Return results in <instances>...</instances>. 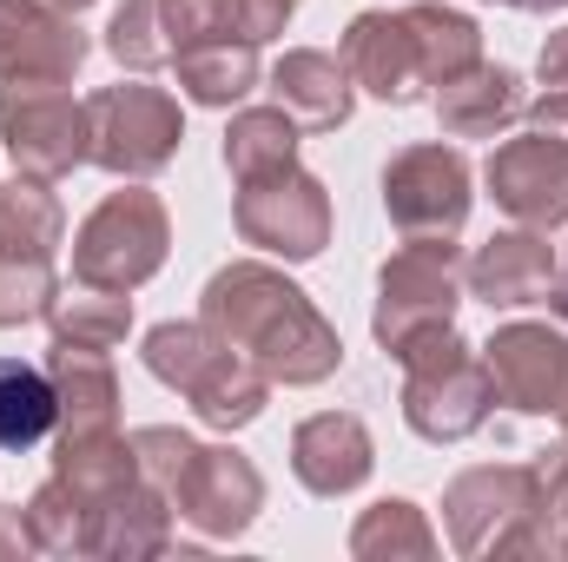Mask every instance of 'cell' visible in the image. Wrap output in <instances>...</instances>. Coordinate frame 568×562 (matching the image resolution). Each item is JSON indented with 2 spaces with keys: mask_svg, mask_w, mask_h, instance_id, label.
Wrapping results in <instances>:
<instances>
[{
  "mask_svg": "<svg viewBox=\"0 0 568 562\" xmlns=\"http://www.w3.org/2000/svg\"><path fill=\"white\" fill-rule=\"evenodd\" d=\"M205 324L232 351L258 358L284 384H311V378H324L337 364L331 324L304 304L297 284H284L265 265H232V272H219L205 284Z\"/></svg>",
  "mask_w": 568,
  "mask_h": 562,
  "instance_id": "1",
  "label": "cell"
},
{
  "mask_svg": "<svg viewBox=\"0 0 568 562\" xmlns=\"http://www.w3.org/2000/svg\"><path fill=\"white\" fill-rule=\"evenodd\" d=\"M344 60L351 73L384 93V100H410L417 87H443L456 73L476 67V27L463 13H443V7H410V13H364L344 40Z\"/></svg>",
  "mask_w": 568,
  "mask_h": 562,
  "instance_id": "2",
  "label": "cell"
},
{
  "mask_svg": "<svg viewBox=\"0 0 568 562\" xmlns=\"http://www.w3.org/2000/svg\"><path fill=\"white\" fill-rule=\"evenodd\" d=\"M145 364L165 384H185L192 404L212 423H245V418H258V404H265V384L245 371V351H232L225 338H205L192 324H159L145 338Z\"/></svg>",
  "mask_w": 568,
  "mask_h": 562,
  "instance_id": "3",
  "label": "cell"
},
{
  "mask_svg": "<svg viewBox=\"0 0 568 562\" xmlns=\"http://www.w3.org/2000/svg\"><path fill=\"white\" fill-rule=\"evenodd\" d=\"M159 259H165V212L152 192H113L80 225V245H73V272L93 291H126L152 279Z\"/></svg>",
  "mask_w": 568,
  "mask_h": 562,
  "instance_id": "4",
  "label": "cell"
},
{
  "mask_svg": "<svg viewBox=\"0 0 568 562\" xmlns=\"http://www.w3.org/2000/svg\"><path fill=\"white\" fill-rule=\"evenodd\" d=\"M456 304V252L443 239H410L404 259L384 265V304H377V338L404 358L436 331H449Z\"/></svg>",
  "mask_w": 568,
  "mask_h": 562,
  "instance_id": "5",
  "label": "cell"
},
{
  "mask_svg": "<svg viewBox=\"0 0 568 562\" xmlns=\"http://www.w3.org/2000/svg\"><path fill=\"white\" fill-rule=\"evenodd\" d=\"M133 450H145L152 470L172 476L179 510H192V516H205V523H219V530H239V523L252 516V503H258V476H252L239 456H225V450H192V443L172 436V430H140Z\"/></svg>",
  "mask_w": 568,
  "mask_h": 562,
  "instance_id": "6",
  "label": "cell"
},
{
  "mask_svg": "<svg viewBox=\"0 0 568 562\" xmlns=\"http://www.w3.org/2000/svg\"><path fill=\"white\" fill-rule=\"evenodd\" d=\"M410 358V423L424 436H463L483 423V404L496 398L489 371L463 358V344L449 331H436L424 344L404 351Z\"/></svg>",
  "mask_w": 568,
  "mask_h": 562,
  "instance_id": "7",
  "label": "cell"
},
{
  "mask_svg": "<svg viewBox=\"0 0 568 562\" xmlns=\"http://www.w3.org/2000/svg\"><path fill=\"white\" fill-rule=\"evenodd\" d=\"M239 232L265 252H284V259H311L331 232V205H324V185L304 179V172H258L245 179L239 192Z\"/></svg>",
  "mask_w": 568,
  "mask_h": 562,
  "instance_id": "8",
  "label": "cell"
},
{
  "mask_svg": "<svg viewBox=\"0 0 568 562\" xmlns=\"http://www.w3.org/2000/svg\"><path fill=\"white\" fill-rule=\"evenodd\" d=\"M87 133H93V159L113 172H152L172 159L179 145V107L159 87H113L87 107Z\"/></svg>",
  "mask_w": 568,
  "mask_h": 562,
  "instance_id": "9",
  "label": "cell"
},
{
  "mask_svg": "<svg viewBox=\"0 0 568 562\" xmlns=\"http://www.w3.org/2000/svg\"><path fill=\"white\" fill-rule=\"evenodd\" d=\"M0 133L13 145V159L40 179L67 172L73 159L93 152V133H87V113L60 93V87H7L0 93Z\"/></svg>",
  "mask_w": 568,
  "mask_h": 562,
  "instance_id": "10",
  "label": "cell"
},
{
  "mask_svg": "<svg viewBox=\"0 0 568 562\" xmlns=\"http://www.w3.org/2000/svg\"><path fill=\"white\" fill-rule=\"evenodd\" d=\"M463 185H469V172H463L456 152L417 145V152H404V159L390 165V179H384L390 219H397L410 239H449V232L463 225V205H469Z\"/></svg>",
  "mask_w": 568,
  "mask_h": 562,
  "instance_id": "11",
  "label": "cell"
},
{
  "mask_svg": "<svg viewBox=\"0 0 568 562\" xmlns=\"http://www.w3.org/2000/svg\"><path fill=\"white\" fill-rule=\"evenodd\" d=\"M80 53V27H67L47 0H0V73L13 87H60Z\"/></svg>",
  "mask_w": 568,
  "mask_h": 562,
  "instance_id": "12",
  "label": "cell"
},
{
  "mask_svg": "<svg viewBox=\"0 0 568 562\" xmlns=\"http://www.w3.org/2000/svg\"><path fill=\"white\" fill-rule=\"evenodd\" d=\"M489 384L523 411H562L568 404V338L542 324H516L489 344Z\"/></svg>",
  "mask_w": 568,
  "mask_h": 562,
  "instance_id": "13",
  "label": "cell"
},
{
  "mask_svg": "<svg viewBox=\"0 0 568 562\" xmlns=\"http://www.w3.org/2000/svg\"><path fill=\"white\" fill-rule=\"evenodd\" d=\"M496 199L523 225H562L568 219V140H516L489 159Z\"/></svg>",
  "mask_w": 568,
  "mask_h": 562,
  "instance_id": "14",
  "label": "cell"
},
{
  "mask_svg": "<svg viewBox=\"0 0 568 562\" xmlns=\"http://www.w3.org/2000/svg\"><path fill=\"white\" fill-rule=\"evenodd\" d=\"M371 470V436L357 418H311L297 430V476L324 496L351 490Z\"/></svg>",
  "mask_w": 568,
  "mask_h": 562,
  "instance_id": "15",
  "label": "cell"
},
{
  "mask_svg": "<svg viewBox=\"0 0 568 562\" xmlns=\"http://www.w3.org/2000/svg\"><path fill=\"white\" fill-rule=\"evenodd\" d=\"M272 93H278L284 113H297L304 127H337L351 113V87H344V67L331 53H291V60H278Z\"/></svg>",
  "mask_w": 568,
  "mask_h": 562,
  "instance_id": "16",
  "label": "cell"
},
{
  "mask_svg": "<svg viewBox=\"0 0 568 562\" xmlns=\"http://www.w3.org/2000/svg\"><path fill=\"white\" fill-rule=\"evenodd\" d=\"M469 279H476V298H489V304H536V298H549L556 265H549V245H536V239H496L469 265Z\"/></svg>",
  "mask_w": 568,
  "mask_h": 562,
  "instance_id": "17",
  "label": "cell"
},
{
  "mask_svg": "<svg viewBox=\"0 0 568 562\" xmlns=\"http://www.w3.org/2000/svg\"><path fill=\"white\" fill-rule=\"evenodd\" d=\"M436 107H443V120H449L456 133H496V127L516 120L523 100H516V80H509L503 67H469V73L443 80Z\"/></svg>",
  "mask_w": 568,
  "mask_h": 562,
  "instance_id": "18",
  "label": "cell"
},
{
  "mask_svg": "<svg viewBox=\"0 0 568 562\" xmlns=\"http://www.w3.org/2000/svg\"><path fill=\"white\" fill-rule=\"evenodd\" d=\"M60 239V205L40 185H7L0 192V259L7 265H47Z\"/></svg>",
  "mask_w": 568,
  "mask_h": 562,
  "instance_id": "19",
  "label": "cell"
},
{
  "mask_svg": "<svg viewBox=\"0 0 568 562\" xmlns=\"http://www.w3.org/2000/svg\"><path fill=\"white\" fill-rule=\"evenodd\" d=\"M53 411H60L53 384H47L33 364L0 358V450H27V443H40L47 423H53Z\"/></svg>",
  "mask_w": 568,
  "mask_h": 562,
  "instance_id": "20",
  "label": "cell"
},
{
  "mask_svg": "<svg viewBox=\"0 0 568 562\" xmlns=\"http://www.w3.org/2000/svg\"><path fill=\"white\" fill-rule=\"evenodd\" d=\"M252 40H219V47H205V40H192L185 53H179V80H185V93L192 100H205V107H225V100H239L245 87H252Z\"/></svg>",
  "mask_w": 568,
  "mask_h": 562,
  "instance_id": "21",
  "label": "cell"
},
{
  "mask_svg": "<svg viewBox=\"0 0 568 562\" xmlns=\"http://www.w3.org/2000/svg\"><path fill=\"white\" fill-rule=\"evenodd\" d=\"M291 145H297V127H291V113H245L239 127H232V140H225V159H232V172L239 179H258V172H278L291 165Z\"/></svg>",
  "mask_w": 568,
  "mask_h": 562,
  "instance_id": "22",
  "label": "cell"
},
{
  "mask_svg": "<svg viewBox=\"0 0 568 562\" xmlns=\"http://www.w3.org/2000/svg\"><path fill=\"white\" fill-rule=\"evenodd\" d=\"M53 324H60V338L67 344H113L120 331H126V298H113V291H93L87 284V298H73V304H60L53 311Z\"/></svg>",
  "mask_w": 568,
  "mask_h": 562,
  "instance_id": "23",
  "label": "cell"
},
{
  "mask_svg": "<svg viewBox=\"0 0 568 562\" xmlns=\"http://www.w3.org/2000/svg\"><path fill=\"white\" fill-rule=\"evenodd\" d=\"M542 80H549L556 93H568V33L549 40V53H542Z\"/></svg>",
  "mask_w": 568,
  "mask_h": 562,
  "instance_id": "24",
  "label": "cell"
},
{
  "mask_svg": "<svg viewBox=\"0 0 568 562\" xmlns=\"http://www.w3.org/2000/svg\"><path fill=\"white\" fill-rule=\"evenodd\" d=\"M53 7H80V0H53Z\"/></svg>",
  "mask_w": 568,
  "mask_h": 562,
  "instance_id": "25",
  "label": "cell"
},
{
  "mask_svg": "<svg viewBox=\"0 0 568 562\" xmlns=\"http://www.w3.org/2000/svg\"><path fill=\"white\" fill-rule=\"evenodd\" d=\"M562 311H568V284H562Z\"/></svg>",
  "mask_w": 568,
  "mask_h": 562,
  "instance_id": "26",
  "label": "cell"
}]
</instances>
